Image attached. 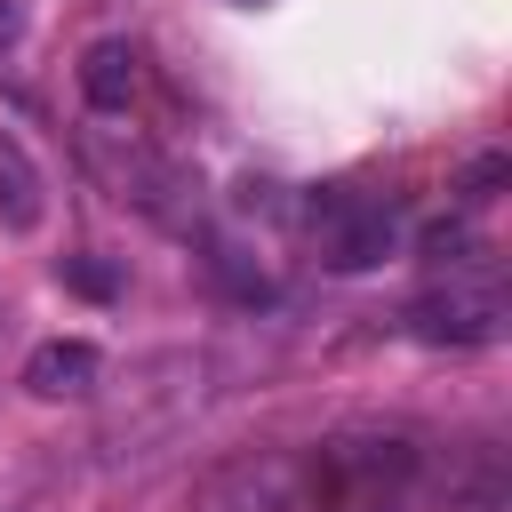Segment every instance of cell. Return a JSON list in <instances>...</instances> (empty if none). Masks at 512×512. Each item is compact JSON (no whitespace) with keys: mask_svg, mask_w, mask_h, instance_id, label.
Masks as SVG:
<instances>
[{"mask_svg":"<svg viewBox=\"0 0 512 512\" xmlns=\"http://www.w3.org/2000/svg\"><path fill=\"white\" fill-rule=\"evenodd\" d=\"M304 464H312L320 512H408L424 496V480H432L424 440L400 432V424H344Z\"/></svg>","mask_w":512,"mask_h":512,"instance_id":"obj_1","label":"cell"},{"mask_svg":"<svg viewBox=\"0 0 512 512\" xmlns=\"http://www.w3.org/2000/svg\"><path fill=\"white\" fill-rule=\"evenodd\" d=\"M208 400V360L200 352H144L128 376H120V400L104 416V456H152L192 408Z\"/></svg>","mask_w":512,"mask_h":512,"instance_id":"obj_2","label":"cell"},{"mask_svg":"<svg viewBox=\"0 0 512 512\" xmlns=\"http://www.w3.org/2000/svg\"><path fill=\"white\" fill-rule=\"evenodd\" d=\"M192 512H320V488L296 448H248L192 488Z\"/></svg>","mask_w":512,"mask_h":512,"instance_id":"obj_3","label":"cell"},{"mask_svg":"<svg viewBox=\"0 0 512 512\" xmlns=\"http://www.w3.org/2000/svg\"><path fill=\"white\" fill-rule=\"evenodd\" d=\"M504 320H512V296H504L496 264H456L440 288H424L408 304V328L424 344H496Z\"/></svg>","mask_w":512,"mask_h":512,"instance_id":"obj_4","label":"cell"},{"mask_svg":"<svg viewBox=\"0 0 512 512\" xmlns=\"http://www.w3.org/2000/svg\"><path fill=\"white\" fill-rule=\"evenodd\" d=\"M312 248L328 272H376L400 248V208L376 192H328L312 200Z\"/></svg>","mask_w":512,"mask_h":512,"instance_id":"obj_5","label":"cell"},{"mask_svg":"<svg viewBox=\"0 0 512 512\" xmlns=\"http://www.w3.org/2000/svg\"><path fill=\"white\" fill-rule=\"evenodd\" d=\"M96 376H104V360H96V344H80V336H48V344L24 360V392H32V400H88Z\"/></svg>","mask_w":512,"mask_h":512,"instance_id":"obj_6","label":"cell"},{"mask_svg":"<svg viewBox=\"0 0 512 512\" xmlns=\"http://www.w3.org/2000/svg\"><path fill=\"white\" fill-rule=\"evenodd\" d=\"M40 216H48V176L24 152V136L0 128V232H40Z\"/></svg>","mask_w":512,"mask_h":512,"instance_id":"obj_7","label":"cell"},{"mask_svg":"<svg viewBox=\"0 0 512 512\" xmlns=\"http://www.w3.org/2000/svg\"><path fill=\"white\" fill-rule=\"evenodd\" d=\"M136 80H144V72H136V48H128V40H96V48L80 56V96H88L96 112H128V104H136Z\"/></svg>","mask_w":512,"mask_h":512,"instance_id":"obj_8","label":"cell"},{"mask_svg":"<svg viewBox=\"0 0 512 512\" xmlns=\"http://www.w3.org/2000/svg\"><path fill=\"white\" fill-rule=\"evenodd\" d=\"M488 184H504V160H496V152H488V160H472V176H464V192H472V200H488Z\"/></svg>","mask_w":512,"mask_h":512,"instance_id":"obj_9","label":"cell"},{"mask_svg":"<svg viewBox=\"0 0 512 512\" xmlns=\"http://www.w3.org/2000/svg\"><path fill=\"white\" fill-rule=\"evenodd\" d=\"M64 280L88 288V296H112V272H96V264H64Z\"/></svg>","mask_w":512,"mask_h":512,"instance_id":"obj_10","label":"cell"},{"mask_svg":"<svg viewBox=\"0 0 512 512\" xmlns=\"http://www.w3.org/2000/svg\"><path fill=\"white\" fill-rule=\"evenodd\" d=\"M16 32H24V8H16V0H0V48H8Z\"/></svg>","mask_w":512,"mask_h":512,"instance_id":"obj_11","label":"cell"}]
</instances>
